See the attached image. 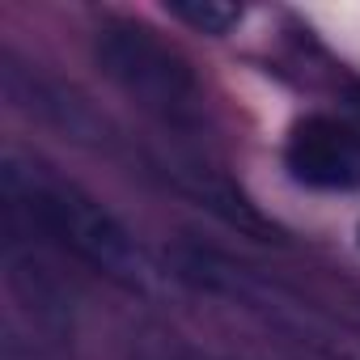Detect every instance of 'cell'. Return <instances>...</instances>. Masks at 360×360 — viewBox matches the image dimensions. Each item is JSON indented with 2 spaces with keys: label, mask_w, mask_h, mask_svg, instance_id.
<instances>
[{
  "label": "cell",
  "mask_w": 360,
  "mask_h": 360,
  "mask_svg": "<svg viewBox=\"0 0 360 360\" xmlns=\"http://www.w3.org/2000/svg\"><path fill=\"white\" fill-rule=\"evenodd\" d=\"M5 200H9V212L22 217L30 233L56 242L60 250L89 263L119 288L127 292L157 288V267L144 255V246L127 233V225L110 208H102L89 191L51 174L47 165L9 153L5 157Z\"/></svg>",
  "instance_id": "1"
},
{
  "label": "cell",
  "mask_w": 360,
  "mask_h": 360,
  "mask_svg": "<svg viewBox=\"0 0 360 360\" xmlns=\"http://www.w3.org/2000/svg\"><path fill=\"white\" fill-rule=\"evenodd\" d=\"M94 60L102 77L127 94L144 115L174 131H200L208 123V98L195 68L165 39L140 22H106L94 34Z\"/></svg>",
  "instance_id": "2"
},
{
  "label": "cell",
  "mask_w": 360,
  "mask_h": 360,
  "mask_svg": "<svg viewBox=\"0 0 360 360\" xmlns=\"http://www.w3.org/2000/svg\"><path fill=\"white\" fill-rule=\"evenodd\" d=\"M284 165L305 187L352 191L360 187V131L330 115H309L288 131Z\"/></svg>",
  "instance_id": "3"
},
{
  "label": "cell",
  "mask_w": 360,
  "mask_h": 360,
  "mask_svg": "<svg viewBox=\"0 0 360 360\" xmlns=\"http://www.w3.org/2000/svg\"><path fill=\"white\" fill-rule=\"evenodd\" d=\"M169 13L204 34H225L229 26L242 22V9L225 5V0H169Z\"/></svg>",
  "instance_id": "4"
}]
</instances>
